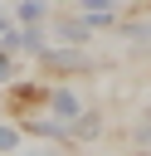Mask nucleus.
<instances>
[{"label":"nucleus","instance_id":"nucleus-10","mask_svg":"<svg viewBox=\"0 0 151 156\" xmlns=\"http://www.w3.org/2000/svg\"><path fill=\"white\" fill-rule=\"evenodd\" d=\"M10 24H15V15H5V10H0V34H5Z\"/></svg>","mask_w":151,"mask_h":156},{"label":"nucleus","instance_id":"nucleus-2","mask_svg":"<svg viewBox=\"0 0 151 156\" xmlns=\"http://www.w3.org/2000/svg\"><path fill=\"white\" fill-rule=\"evenodd\" d=\"M44 102H49V83H34V78H15V83H5V112H10V117L44 112Z\"/></svg>","mask_w":151,"mask_h":156},{"label":"nucleus","instance_id":"nucleus-7","mask_svg":"<svg viewBox=\"0 0 151 156\" xmlns=\"http://www.w3.org/2000/svg\"><path fill=\"white\" fill-rule=\"evenodd\" d=\"M73 10H83V15H122V0H73Z\"/></svg>","mask_w":151,"mask_h":156},{"label":"nucleus","instance_id":"nucleus-5","mask_svg":"<svg viewBox=\"0 0 151 156\" xmlns=\"http://www.w3.org/2000/svg\"><path fill=\"white\" fill-rule=\"evenodd\" d=\"M68 132H73V146H78V141H93V136H102V117H97L93 107H83V112L68 122Z\"/></svg>","mask_w":151,"mask_h":156},{"label":"nucleus","instance_id":"nucleus-1","mask_svg":"<svg viewBox=\"0 0 151 156\" xmlns=\"http://www.w3.org/2000/svg\"><path fill=\"white\" fill-rule=\"evenodd\" d=\"M49 78H73V73H93L97 58L88 54V44H49L39 58H34Z\"/></svg>","mask_w":151,"mask_h":156},{"label":"nucleus","instance_id":"nucleus-8","mask_svg":"<svg viewBox=\"0 0 151 156\" xmlns=\"http://www.w3.org/2000/svg\"><path fill=\"white\" fill-rule=\"evenodd\" d=\"M15 78H19V54H5V49H0V88L15 83Z\"/></svg>","mask_w":151,"mask_h":156},{"label":"nucleus","instance_id":"nucleus-9","mask_svg":"<svg viewBox=\"0 0 151 156\" xmlns=\"http://www.w3.org/2000/svg\"><path fill=\"white\" fill-rule=\"evenodd\" d=\"M19 136H24V132H19V122H15V127H5V122H0V151H5V156H10V151H19Z\"/></svg>","mask_w":151,"mask_h":156},{"label":"nucleus","instance_id":"nucleus-6","mask_svg":"<svg viewBox=\"0 0 151 156\" xmlns=\"http://www.w3.org/2000/svg\"><path fill=\"white\" fill-rule=\"evenodd\" d=\"M49 0H15V24H49Z\"/></svg>","mask_w":151,"mask_h":156},{"label":"nucleus","instance_id":"nucleus-3","mask_svg":"<svg viewBox=\"0 0 151 156\" xmlns=\"http://www.w3.org/2000/svg\"><path fill=\"white\" fill-rule=\"evenodd\" d=\"M49 29H54L58 44H88V39L97 34L93 20H88L83 10H58V15H49Z\"/></svg>","mask_w":151,"mask_h":156},{"label":"nucleus","instance_id":"nucleus-4","mask_svg":"<svg viewBox=\"0 0 151 156\" xmlns=\"http://www.w3.org/2000/svg\"><path fill=\"white\" fill-rule=\"evenodd\" d=\"M44 112L58 117V122H73V117L83 112V98H78L68 83H49V102H44Z\"/></svg>","mask_w":151,"mask_h":156}]
</instances>
